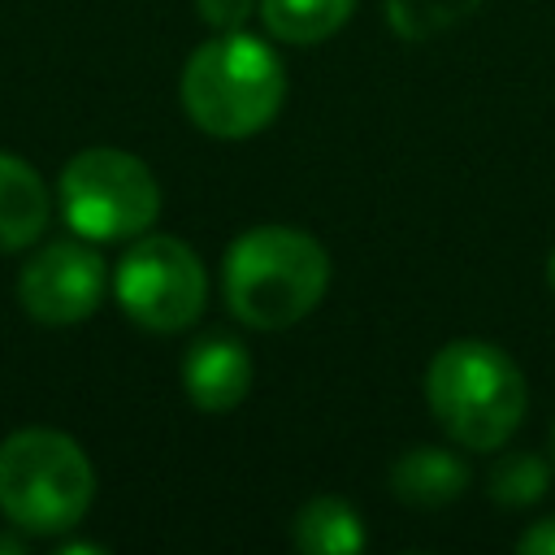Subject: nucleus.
<instances>
[{
    "label": "nucleus",
    "instance_id": "nucleus-1",
    "mask_svg": "<svg viewBox=\"0 0 555 555\" xmlns=\"http://www.w3.org/2000/svg\"><path fill=\"white\" fill-rule=\"evenodd\" d=\"M221 286L243 325L286 330L321 304L330 286V256L295 225H256L230 243Z\"/></svg>",
    "mask_w": 555,
    "mask_h": 555
},
{
    "label": "nucleus",
    "instance_id": "nucleus-2",
    "mask_svg": "<svg viewBox=\"0 0 555 555\" xmlns=\"http://www.w3.org/2000/svg\"><path fill=\"white\" fill-rule=\"evenodd\" d=\"M282 100V61L264 39L247 30H221L182 65V108L212 139H247L264 130Z\"/></svg>",
    "mask_w": 555,
    "mask_h": 555
},
{
    "label": "nucleus",
    "instance_id": "nucleus-3",
    "mask_svg": "<svg viewBox=\"0 0 555 555\" xmlns=\"http://www.w3.org/2000/svg\"><path fill=\"white\" fill-rule=\"evenodd\" d=\"M425 399L460 447L499 451L516 434L529 390L520 364L503 347L486 338H455L429 360Z\"/></svg>",
    "mask_w": 555,
    "mask_h": 555
},
{
    "label": "nucleus",
    "instance_id": "nucleus-4",
    "mask_svg": "<svg viewBox=\"0 0 555 555\" xmlns=\"http://www.w3.org/2000/svg\"><path fill=\"white\" fill-rule=\"evenodd\" d=\"M95 499L87 451L61 429H17L0 442V512L26 533L74 529Z\"/></svg>",
    "mask_w": 555,
    "mask_h": 555
},
{
    "label": "nucleus",
    "instance_id": "nucleus-5",
    "mask_svg": "<svg viewBox=\"0 0 555 555\" xmlns=\"http://www.w3.org/2000/svg\"><path fill=\"white\" fill-rule=\"evenodd\" d=\"M61 212L87 243L139 238L160 212V186L139 156L87 147L61 169Z\"/></svg>",
    "mask_w": 555,
    "mask_h": 555
},
{
    "label": "nucleus",
    "instance_id": "nucleus-6",
    "mask_svg": "<svg viewBox=\"0 0 555 555\" xmlns=\"http://www.w3.org/2000/svg\"><path fill=\"white\" fill-rule=\"evenodd\" d=\"M113 291H117L121 312L134 325L173 334V330H186L204 312L208 278H204L199 256L182 238L147 234L126 247L113 273Z\"/></svg>",
    "mask_w": 555,
    "mask_h": 555
},
{
    "label": "nucleus",
    "instance_id": "nucleus-7",
    "mask_svg": "<svg viewBox=\"0 0 555 555\" xmlns=\"http://www.w3.org/2000/svg\"><path fill=\"white\" fill-rule=\"evenodd\" d=\"M100 295H104V260L78 238H56L39 247L17 278L22 308L43 325L87 321L100 308Z\"/></svg>",
    "mask_w": 555,
    "mask_h": 555
},
{
    "label": "nucleus",
    "instance_id": "nucleus-8",
    "mask_svg": "<svg viewBox=\"0 0 555 555\" xmlns=\"http://www.w3.org/2000/svg\"><path fill=\"white\" fill-rule=\"evenodd\" d=\"M182 386L199 412H230L251 390V356L230 334H204L182 356Z\"/></svg>",
    "mask_w": 555,
    "mask_h": 555
},
{
    "label": "nucleus",
    "instance_id": "nucleus-9",
    "mask_svg": "<svg viewBox=\"0 0 555 555\" xmlns=\"http://www.w3.org/2000/svg\"><path fill=\"white\" fill-rule=\"evenodd\" d=\"M48 208L43 178L26 160L0 152V251L30 247L48 225Z\"/></svg>",
    "mask_w": 555,
    "mask_h": 555
},
{
    "label": "nucleus",
    "instance_id": "nucleus-10",
    "mask_svg": "<svg viewBox=\"0 0 555 555\" xmlns=\"http://www.w3.org/2000/svg\"><path fill=\"white\" fill-rule=\"evenodd\" d=\"M390 490L412 507H442L468 490V464L442 447H412L395 460Z\"/></svg>",
    "mask_w": 555,
    "mask_h": 555
},
{
    "label": "nucleus",
    "instance_id": "nucleus-11",
    "mask_svg": "<svg viewBox=\"0 0 555 555\" xmlns=\"http://www.w3.org/2000/svg\"><path fill=\"white\" fill-rule=\"evenodd\" d=\"M295 546L308 555H356L364 551V520L347 499L321 494L295 512Z\"/></svg>",
    "mask_w": 555,
    "mask_h": 555
},
{
    "label": "nucleus",
    "instance_id": "nucleus-12",
    "mask_svg": "<svg viewBox=\"0 0 555 555\" xmlns=\"http://www.w3.org/2000/svg\"><path fill=\"white\" fill-rule=\"evenodd\" d=\"M351 9L356 0H260L264 30L282 43H321L351 17Z\"/></svg>",
    "mask_w": 555,
    "mask_h": 555
},
{
    "label": "nucleus",
    "instance_id": "nucleus-13",
    "mask_svg": "<svg viewBox=\"0 0 555 555\" xmlns=\"http://www.w3.org/2000/svg\"><path fill=\"white\" fill-rule=\"evenodd\" d=\"M481 0H386V17L399 39H434L477 13Z\"/></svg>",
    "mask_w": 555,
    "mask_h": 555
},
{
    "label": "nucleus",
    "instance_id": "nucleus-14",
    "mask_svg": "<svg viewBox=\"0 0 555 555\" xmlns=\"http://www.w3.org/2000/svg\"><path fill=\"white\" fill-rule=\"evenodd\" d=\"M546 486H551V468H546L542 455H533V451H507V455L494 460L486 490L499 503H507V507H529V503H538L546 494Z\"/></svg>",
    "mask_w": 555,
    "mask_h": 555
},
{
    "label": "nucleus",
    "instance_id": "nucleus-15",
    "mask_svg": "<svg viewBox=\"0 0 555 555\" xmlns=\"http://www.w3.org/2000/svg\"><path fill=\"white\" fill-rule=\"evenodd\" d=\"M195 9L212 30H243L256 0H195Z\"/></svg>",
    "mask_w": 555,
    "mask_h": 555
},
{
    "label": "nucleus",
    "instance_id": "nucleus-16",
    "mask_svg": "<svg viewBox=\"0 0 555 555\" xmlns=\"http://www.w3.org/2000/svg\"><path fill=\"white\" fill-rule=\"evenodd\" d=\"M516 546H520L525 555H555V516H546V520H538L533 529H525Z\"/></svg>",
    "mask_w": 555,
    "mask_h": 555
},
{
    "label": "nucleus",
    "instance_id": "nucleus-17",
    "mask_svg": "<svg viewBox=\"0 0 555 555\" xmlns=\"http://www.w3.org/2000/svg\"><path fill=\"white\" fill-rule=\"evenodd\" d=\"M546 278H551V291H555V251H551V260H546Z\"/></svg>",
    "mask_w": 555,
    "mask_h": 555
},
{
    "label": "nucleus",
    "instance_id": "nucleus-18",
    "mask_svg": "<svg viewBox=\"0 0 555 555\" xmlns=\"http://www.w3.org/2000/svg\"><path fill=\"white\" fill-rule=\"evenodd\" d=\"M551 442H555V429H551Z\"/></svg>",
    "mask_w": 555,
    "mask_h": 555
}]
</instances>
